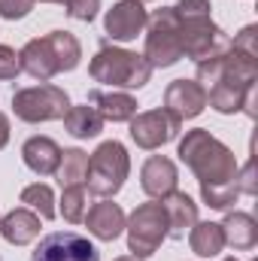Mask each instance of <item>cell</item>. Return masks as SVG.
<instances>
[{"mask_svg":"<svg viewBox=\"0 0 258 261\" xmlns=\"http://www.w3.org/2000/svg\"><path fill=\"white\" fill-rule=\"evenodd\" d=\"M179 158L183 164L192 170L200 182V189H213V186H228L237 182V158L234 152L216 140L210 130L194 128L186 134V140L179 143Z\"/></svg>","mask_w":258,"mask_h":261,"instance_id":"cell-1","label":"cell"},{"mask_svg":"<svg viewBox=\"0 0 258 261\" xmlns=\"http://www.w3.org/2000/svg\"><path fill=\"white\" fill-rule=\"evenodd\" d=\"M88 73L94 82L113 85V88H143L152 76V67L143 55L116 49V46H100L97 55L91 58Z\"/></svg>","mask_w":258,"mask_h":261,"instance_id":"cell-2","label":"cell"},{"mask_svg":"<svg viewBox=\"0 0 258 261\" xmlns=\"http://www.w3.org/2000/svg\"><path fill=\"white\" fill-rule=\"evenodd\" d=\"M131 158L125 146L119 140H107L94 149V155H88V173H85V186L88 192L97 197H113L128 179Z\"/></svg>","mask_w":258,"mask_h":261,"instance_id":"cell-3","label":"cell"},{"mask_svg":"<svg viewBox=\"0 0 258 261\" xmlns=\"http://www.w3.org/2000/svg\"><path fill=\"white\" fill-rule=\"evenodd\" d=\"M146 52L143 58L149 67H173L183 58V43H179V18L170 9H158L155 15H149L146 21Z\"/></svg>","mask_w":258,"mask_h":261,"instance_id":"cell-4","label":"cell"},{"mask_svg":"<svg viewBox=\"0 0 258 261\" xmlns=\"http://www.w3.org/2000/svg\"><path fill=\"white\" fill-rule=\"evenodd\" d=\"M128 249L134 258H149L167 237V213L161 203H140L131 219H125Z\"/></svg>","mask_w":258,"mask_h":261,"instance_id":"cell-5","label":"cell"},{"mask_svg":"<svg viewBox=\"0 0 258 261\" xmlns=\"http://www.w3.org/2000/svg\"><path fill=\"white\" fill-rule=\"evenodd\" d=\"M12 110L21 122H55V119H64V113L70 110V97H67L64 88L58 85H34V88H21L12 94Z\"/></svg>","mask_w":258,"mask_h":261,"instance_id":"cell-6","label":"cell"},{"mask_svg":"<svg viewBox=\"0 0 258 261\" xmlns=\"http://www.w3.org/2000/svg\"><path fill=\"white\" fill-rule=\"evenodd\" d=\"M179 43H183V55H189L192 61H207V58H219L231 49V37L213 24V18H179Z\"/></svg>","mask_w":258,"mask_h":261,"instance_id":"cell-7","label":"cell"},{"mask_svg":"<svg viewBox=\"0 0 258 261\" xmlns=\"http://www.w3.org/2000/svg\"><path fill=\"white\" fill-rule=\"evenodd\" d=\"M183 130V122L167 110H149L131 119V137L140 149H161Z\"/></svg>","mask_w":258,"mask_h":261,"instance_id":"cell-8","label":"cell"},{"mask_svg":"<svg viewBox=\"0 0 258 261\" xmlns=\"http://www.w3.org/2000/svg\"><path fill=\"white\" fill-rule=\"evenodd\" d=\"M31 261H100V255L88 243V237L73 231H55L40 240Z\"/></svg>","mask_w":258,"mask_h":261,"instance_id":"cell-9","label":"cell"},{"mask_svg":"<svg viewBox=\"0 0 258 261\" xmlns=\"http://www.w3.org/2000/svg\"><path fill=\"white\" fill-rule=\"evenodd\" d=\"M164 110L173 113L179 122L194 119L207 110V88L197 79H176L164 91Z\"/></svg>","mask_w":258,"mask_h":261,"instance_id":"cell-10","label":"cell"},{"mask_svg":"<svg viewBox=\"0 0 258 261\" xmlns=\"http://www.w3.org/2000/svg\"><path fill=\"white\" fill-rule=\"evenodd\" d=\"M146 21H149V15H146L143 3H137V0H119L104 18L110 40H122V43L137 40V34H143Z\"/></svg>","mask_w":258,"mask_h":261,"instance_id":"cell-11","label":"cell"},{"mask_svg":"<svg viewBox=\"0 0 258 261\" xmlns=\"http://www.w3.org/2000/svg\"><path fill=\"white\" fill-rule=\"evenodd\" d=\"M176 182H179V173H176V164L164 155H152L143 170H140V186L143 192L155 200H164L170 192H176Z\"/></svg>","mask_w":258,"mask_h":261,"instance_id":"cell-12","label":"cell"},{"mask_svg":"<svg viewBox=\"0 0 258 261\" xmlns=\"http://www.w3.org/2000/svg\"><path fill=\"white\" fill-rule=\"evenodd\" d=\"M18 64H21L24 73H31V76L40 79V82H49L52 76L61 73L58 58H55V49H52V43H49L46 37L24 43V49L18 52Z\"/></svg>","mask_w":258,"mask_h":261,"instance_id":"cell-13","label":"cell"},{"mask_svg":"<svg viewBox=\"0 0 258 261\" xmlns=\"http://www.w3.org/2000/svg\"><path fill=\"white\" fill-rule=\"evenodd\" d=\"M161 206L167 213V237L183 240L192 231V225L197 222V203L186 192H170L161 200Z\"/></svg>","mask_w":258,"mask_h":261,"instance_id":"cell-14","label":"cell"},{"mask_svg":"<svg viewBox=\"0 0 258 261\" xmlns=\"http://www.w3.org/2000/svg\"><path fill=\"white\" fill-rule=\"evenodd\" d=\"M85 225H88V231L97 237V240H116L122 231H125V213H122V206L119 203H113V200H100V203H94L88 213H85Z\"/></svg>","mask_w":258,"mask_h":261,"instance_id":"cell-15","label":"cell"},{"mask_svg":"<svg viewBox=\"0 0 258 261\" xmlns=\"http://www.w3.org/2000/svg\"><path fill=\"white\" fill-rule=\"evenodd\" d=\"M21 158L37 176H52L61 161V146L52 137H31L21 146Z\"/></svg>","mask_w":258,"mask_h":261,"instance_id":"cell-16","label":"cell"},{"mask_svg":"<svg viewBox=\"0 0 258 261\" xmlns=\"http://www.w3.org/2000/svg\"><path fill=\"white\" fill-rule=\"evenodd\" d=\"M88 107L97 110V116L104 122H131L137 116V100L131 94H119V91H88Z\"/></svg>","mask_w":258,"mask_h":261,"instance_id":"cell-17","label":"cell"},{"mask_svg":"<svg viewBox=\"0 0 258 261\" xmlns=\"http://www.w3.org/2000/svg\"><path fill=\"white\" fill-rule=\"evenodd\" d=\"M255 82H240V79H231V76H222L213 88H207V103L225 116L231 113H240L243 110V97L246 91L252 88Z\"/></svg>","mask_w":258,"mask_h":261,"instance_id":"cell-18","label":"cell"},{"mask_svg":"<svg viewBox=\"0 0 258 261\" xmlns=\"http://www.w3.org/2000/svg\"><path fill=\"white\" fill-rule=\"evenodd\" d=\"M0 234L6 237V243L24 246V243L40 237V216L28 206H18V210H12L9 216L0 219Z\"/></svg>","mask_w":258,"mask_h":261,"instance_id":"cell-19","label":"cell"},{"mask_svg":"<svg viewBox=\"0 0 258 261\" xmlns=\"http://www.w3.org/2000/svg\"><path fill=\"white\" fill-rule=\"evenodd\" d=\"M222 234H225V246L234 249H252L258 243V225L249 213H228L222 222Z\"/></svg>","mask_w":258,"mask_h":261,"instance_id":"cell-20","label":"cell"},{"mask_svg":"<svg viewBox=\"0 0 258 261\" xmlns=\"http://www.w3.org/2000/svg\"><path fill=\"white\" fill-rule=\"evenodd\" d=\"M189 246H192L194 255L200 258H213L225 249V234H222V225L216 222H194L192 231H189Z\"/></svg>","mask_w":258,"mask_h":261,"instance_id":"cell-21","label":"cell"},{"mask_svg":"<svg viewBox=\"0 0 258 261\" xmlns=\"http://www.w3.org/2000/svg\"><path fill=\"white\" fill-rule=\"evenodd\" d=\"M64 128L76 137V140H91L104 130V119L97 116L94 107H70L64 113Z\"/></svg>","mask_w":258,"mask_h":261,"instance_id":"cell-22","label":"cell"},{"mask_svg":"<svg viewBox=\"0 0 258 261\" xmlns=\"http://www.w3.org/2000/svg\"><path fill=\"white\" fill-rule=\"evenodd\" d=\"M85 173H88V155L82 149H64L61 152V161H58V170H55L61 189L82 186L85 182Z\"/></svg>","mask_w":258,"mask_h":261,"instance_id":"cell-23","label":"cell"},{"mask_svg":"<svg viewBox=\"0 0 258 261\" xmlns=\"http://www.w3.org/2000/svg\"><path fill=\"white\" fill-rule=\"evenodd\" d=\"M46 40H49V43H52V49H55V58H58L61 73H64V70H76V67H79L82 46H79V40H76L70 31H52V34H46Z\"/></svg>","mask_w":258,"mask_h":261,"instance_id":"cell-24","label":"cell"},{"mask_svg":"<svg viewBox=\"0 0 258 261\" xmlns=\"http://www.w3.org/2000/svg\"><path fill=\"white\" fill-rule=\"evenodd\" d=\"M21 203L28 206V210H34L40 219H55V195H52V189L46 186V182H34V186H28L24 192H21Z\"/></svg>","mask_w":258,"mask_h":261,"instance_id":"cell-25","label":"cell"},{"mask_svg":"<svg viewBox=\"0 0 258 261\" xmlns=\"http://www.w3.org/2000/svg\"><path fill=\"white\" fill-rule=\"evenodd\" d=\"M85 206H88L85 186H70V189H64V195H61V216H64V222H70V225L82 222L85 219Z\"/></svg>","mask_w":258,"mask_h":261,"instance_id":"cell-26","label":"cell"},{"mask_svg":"<svg viewBox=\"0 0 258 261\" xmlns=\"http://www.w3.org/2000/svg\"><path fill=\"white\" fill-rule=\"evenodd\" d=\"M61 3H64V12L76 21H94L100 9V0H61Z\"/></svg>","mask_w":258,"mask_h":261,"instance_id":"cell-27","label":"cell"},{"mask_svg":"<svg viewBox=\"0 0 258 261\" xmlns=\"http://www.w3.org/2000/svg\"><path fill=\"white\" fill-rule=\"evenodd\" d=\"M231 49H237V52H243V55H249V58H258V28L255 24L243 28V31L231 40Z\"/></svg>","mask_w":258,"mask_h":261,"instance_id":"cell-28","label":"cell"},{"mask_svg":"<svg viewBox=\"0 0 258 261\" xmlns=\"http://www.w3.org/2000/svg\"><path fill=\"white\" fill-rule=\"evenodd\" d=\"M219 79H222V55H219V58L197 61V82H200L203 88H213Z\"/></svg>","mask_w":258,"mask_h":261,"instance_id":"cell-29","label":"cell"},{"mask_svg":"<svg viewBox=\"0 0 258 261\" xmlns=\"http://www.w3.org/2000/svg\"><path fill=\"white\" fill-rule=\"evenodd\" d=\"M210 9H213L210 0H179V3L173 6L176 18H207Z\"/></svg>","mask_w":258,"mask_h":261,"instance_id":"cell-30","label":"cell"},{"mask_svg":"<svg viewBox=\"0 0 258 261\" xmlns=\"http://www.w3.org/2000/svg\"><path fill=\"white\" fill-rule=\"evenodd\" d=\"M18 73H21V64H18L15 49L0 46V79H3V82H9V79H15Z\"/></svg>","mask_w":258,"mask_h":261,"instance_id":"cell-31","label":"cell"},{"mask_svg":"<svg viewBox=\"0 0 258 261\" xmlns=\"http://www.w3.org/2000/svg\"><path fill=\"white\" fill-rule=\"evenodd\" d=\"M31 9H34V0H0V15H3L6 21L24 18Z\"/></svg>","mask_w":258,"mask_h":261,"instance_id":"cell-32","label":"cell"},{"mask_svg":"<svg viewBox=\"0 0 258 261\" xmlns=\"http://www.w3.org/2000/svg\"><path fill=\"white\" fill-rule=\"evenodd\" d=\"M237 186H240V195H255L258 182H255V161L249 158L243 164V170H237Z\"/></svg>","mask_w":258,"mask_h":261,"instance_id":"cell-33","label":"cell"},{"mask_svg":"<svg viewBox=\"0 0 258 261\" xmlns=\"http://www.w3.org/2000/svg\"><path fill=\"white\" fill-rule=\"evenodd\" d=\"M255 103H258V91H255V85L246 91V97H243V113L249 116V119H255L258 113H255Z\"/></svg>","mask_w":258,"mask_h":261,"instance_id":"cell-34","label":"cell"},{"mask_svg":"<svg viewBox=\"0 0 258 261\" xmlns=\"http://www.w3.org/2000/svg\"><path fill=\"white\" fill-rule=\"evenodd\" d=\"M9 143V122H6V116L0 113V149Z\"/></svg>","mask_w":258,"mask_h":261,"instance_id":"cell-35","label":"cell"},{"mask_svg":"<svg viewBox=\"0 0 258 261\" xmlns=\"http://www.w3.org/2000/svg\"><path fill=\"white\" fill-rule=\"evenodd\" d=\"M116 261H143V258H134V255H125V258H116Z\"/></svg>","mask_w":258,"mask_h":261,"instance_id":"cell-36","label":"cell"},{"mask_svg":"<svg viewBox=\"0 0 258 261\" xmlns=\"http://www.w3.org/2000/svg\"><path fill=\"white\" fill-rule=\"evenodd\" d=\"M34 3H37V0H34ZM40 3H61V0H40Z\"/></svg>","mask_w":258,"mask_h":261,"instance_id":"cell-37","label":"cell"},{"mask_svg":"<svg viewBox=\"0 0 258 261\" xmlns=\"http://www.w3.org/2000/svg\"><path fill=\"white\" fill-rule=\"evenodd\" d=\"M225 261H237V258H225Z\"/></svg>","mask_w":258,"mask_h":261,"instance_id":"cell-38","label":"cell"},{"mask_svg":"<svg viewBox=\"0 0 258 261\" xmlns=\"http://www.w3.org/2000/svg\"><path fill=\"white\" fill-rule=\"evenodd\" d=\"M137 3H146V0H137Z\"/></svg>","mask_w":258,"mask_h":261,"instance_id":"cell-39","label":"cell"}]
</instances>
